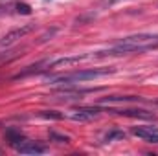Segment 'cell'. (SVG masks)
<instances>
[{
	"instance_id": "obj_1",
	"label": "cell",
	"mask_w": 158,
	"mask_h": 156,
	"mask_svg": "<svg viewBox=\"0 0 158 156\" xmlns=\"http://www.w3.org/2000/svg\"><path fill=\"white\" fill-rule=\"evenodd\" d=\"M116 68L109 66V68H90V70H77V72H70V74H61V76H48L46 81L52 84H76L83 81H90V79L101 77L107 74H114Z\"/></svg>"
},
{
	"instance_id": "obj_2",
	"label": "cell",
	"mask_w": 158,
	"mask_h": 156,
	"mask_svg": "<svg viewBox=\"0 0 158 156\" xmlns=\"http://www.w3.org/2000/svg\"><path fill=\"white\" fill-rule=\"evenodd\" d=\"M33 30H35V24H24V26H20V28L11 30L9 33H6V35L0 39V48H4V46H11L13 42H17V40H20L22 37H26V35L31 33Z\"/></svg>"
},
{
	"instance_id": "obj_3",
	"label": "cell",
	"mask_w": 158,
	"mask_h": 156,
	"mask_svg": "<svg viewBox=\"0 0 158 156\" xmlns=\"http://www.w3.org/2000/svg\"><path fill=\"white\" fill-rule=\"evenodd\" d=\"M99 112H101L99 107H83V109H76L70 117L76 119V121H88V119L98 117L99 116Z\"/></svg>"
},
{
	"instance_id": "obj_4",
	"label": "cell",
	"mask_w": 158,
	"mask_h": 156,
	"mask_svg": "<svg viewBox=\"0 0 158 156\" xmlns=\"http://www.w3.org/2000/svg\"><path fill=\"white\" fill-rule=\"evenodd\" d=\"M42 70H50V59H44V61H39L35 64H30L26 66L24 70H20L17 76H13V79H22V77H28V76H33V74H39Z\"/></svg>"
},
{
	"instance_id": "obj_5",
	"label": "cell",
	"mask_w": 158,
	"mask_h": 156,
	"mask_svg": "<svg viewBox=\"0 0 158 156\" xmlns=\"http://www.w3.org/2000/svg\"><path fill=\"white\" fill-rule=\"evenodd\" d=\"M132 134L149 142V143H158V129L156 127H134Z\"/></svg>"
},
{
	"instance_id": "obj_6",
	"label": "cell",
	"mask_w": 158,
	"mask_h": 156,
	"mask_svg": "<svg viewBox=\"0 0 158 156\" xmlns=\"http://www.w3.org/2000/svg\"><path fill=\"white\" fill-rule=\"evenodd\" d=\"M112 114L125 117H138V119H156V116L149 110H140V109H125V110H109Z\"/></svg>"
},
{
	"instance_id": "obj_7",
	"label": "cell",
	"mask_w": 158,
	"mask_h": 156,
	"mask_svg": "<svg viewBox=\"0 0 158 156\" xmlns=\"http://www.w3.org/2000/svg\"><path fill=\"white\" fill-rule=\"evenodd\" d=\"M15 151L17 153H20V154H42L46 149L39 145V143H35V142H22V143H19L17 147H15Z\"/></svg>"
},
{
	"instance_id": "obj_8",
	"label": "cell",
	"mask_w": 158,
	"mask_h": 156,
	"mask_svg": "<svg viewBox=\"0 0 158 156\" xmlns=\"http://www.w3.org/2000/svg\"><path fill=\"white\" fill-rule=\"evenodd\" d=\"M86 59V55H74V57H61V59H55V61H50V68H55V66H70V64H76L79 61Z\"/></svg>"
},
{
	"instance_id": "obj_9",
	"label": "cell",
	"mask_w": 158,
	"mask_h": 156,
	"mask_svg": "<svg viewBox=\"0 0 158 156\" xmlns=\"http://www.w3.org/2000/svg\"><path fill=\"white\" fill-rule=\"evenodd\" d=\"M101 101H105V103H129V101H143V97H140V96H109V97H103Z\"/></svg>"
},
{
	"instance_id": "obj_10",
	"label": "cell",
	"mask_w": 158,
	"mask_h": 156,
	"mask_svg": "<svg viewBox=\"0 0 158 156\" xmlns=\"http://www.w3.org/2000/svg\"><path fill=\"white\" fill-rule=\"evenodd\" d=\"M6 140L13 145V147H17L19 143H22L24 142V136L20 134V130H15V129H7L6 130Z\"/></svg>"
},
{
	"instance_id": "obj_11",
	"label": "cell",
	"mask_w": 158,
	"mask_h": 156,
	"mask_svg": "<svg viewBox=\"0 0 158 156\" xmlns=\"http://www.w3.org/2000/svg\"><path fill=\"white\" fill-rule=\"evenodd\" d=\"M123 138H125L123 130H110L105 134V142H114V140H123Z\"/></svg>"
},
{
	"instance_id": "obj_12",
	"label": "cell",
	"mask_w": 158,
	"mask_h": 156,
	"mask_svg": "<svg viewBox=\"0 0 158 156\" xmlns=\"http://www.w3.org/2000/svg\"><path fill=\"white\" fill-rule=\"evenodd\" d=\"M50 138L55 140L57 143H70V138H68V136H64V134H57V132H53V130H50Z\"/></svg>"
},
{
	"instance_id": "obj_13",
	"label": "cell",
	"mask_w": 158,
	"mask_h": 156,
	"mask_svg": "<svg viewBox=\"0 0 158 156\" xmlns=\"http://www.w3.org/2000/svg\"><path fill=\"white\" fill-rule=\"evenodd\" d=\"M17 11L22 15H31V7L28 4H17Z\"/></svg>"
},
{
	"instance_id": "obj_14",
	"label": "cell",
	"mask_w": 158,
	"mask_h": 156,
	"mask_svg": "<svg viewBox=\"0 0 158 156\" xmlns=\"http://www.w3.org/2000/svg\"><path fill=\"white\" fill-rule=\"evenodd\" d=\"M42 116L44 117H52V119H61V114H57V112H53V110H42Z\"/></svg>"
},
{
	"instance_id": "obj_15",
	"label": "cell",
	"mask_w": 158,
	"mask_h": 156,
	"mask_svg": "<svg viewBox=\"0 0 158 156\" xmlns=\"http://www.w3.org/2000/svg\"><path fill=\"white\" fill-rule=\"evenodd\" d=\"M55 31H57V28H53V30H50L48 33H44V35L40 37V42H46V40H48V39H52V37L55 35Z\"/></svg>"
},
{
	"instance_id": "obj_16",
	"label": "cell",
	"mask_w": 158,
	"mask_h": 156,
	"mask_svg": "<svg viewBox=\"0 0 158 156\" xmlns=\"http://www.w3.org/2000/svg\"><path fill=\"white\" fill-rule=\"evenodd\" d=\"M118 2H121V0H101L103 6H112V4H118Z\"/></svg>"
}]
</instances>
